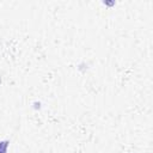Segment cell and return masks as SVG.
<instances>
[{"label": "cell", "mask_w": 153, "mask_h": 153, "mask_svg": "<svg viewBox=\"0 0 153 153\" xmlns=\"http://www.w3.org/2000/svg\"><path fill=\"white\" fill-rule=\"evenodd\" d=\"M7 147H8V141H0V153H6L7 152Z\"/></svg>", "instance_id": "1"}]
</instances>
